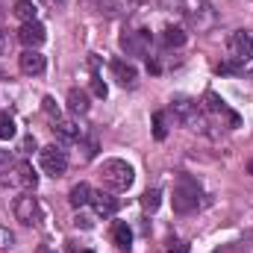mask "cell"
<instances>
[{
	"label": "cell",
	"mask_w": 253,
	"mask_h": 253,
	"mask_svg": "<svg viewBox=\"0 0 253 253\" xmlns=\"http://www.w3.org/2000/svg\"><path fill=\"white\" fill-rule=\"evenodd\" d=\"M132 180H135V171L124 159H106L100 165V183L109 191H126L132 186Z\"/></svg>",
	"instance_id": "1"
},
{
	"label": "cell",
	"mask_w": 253,
	"mask_h": 253,
	"mask_svg": "<svg viewBox=\"0 0 253 253\" xmlns=\"http://www.w3.org/2000/svg\"><path fill=\"white\" fill-rule=\"evenodd\" d=\"M227 50H230V62H236L242 71H248L253 65V33L251 30H236L227 42Z\"/></svg>",
	"instance_id": "2"
},
{
	"label": "cell",
	"mask_w": 253,
	"mask_h": 253,
	"mask_svg": "<svg viewBox=\"0 0 253 253\" xmlns=\"http://www.w3.org/2000/svg\"><path fill=\"white\" fill-rule=\"evenodd\" d=\"M39 159H42V171L47 177H62L68 171V153H65L59 144H47L39 150Z\"/></svg>",
	"instance_id": "3"
},
{
	"label": "cell",
	"mask_w": 253,
	"mask_h": 253,
	"mask_svg": "<svg viewBox=\"0 0 253 253\" xmlns=\"http://www.w3.org/2000/svg\"><path fill=\"white\" fill-rule=\"evenodd\" d=\"M200 206V189H197V183H191V180H183L177 189H174V212H180V215H189Z\"/></svg>",
	"instance_id": "4"
},
{
	"label": "cell",
	"mask_w": 253,
	"mask_h": 253,
	"mask_svg": "<svg viewBox=\"0 0 253 253\" xmlns=\"http://www.w3.org/2000/svg\"><path fill=\"white\" fill-rule=\"evenodd\" d=\"M186 15H189L191 27H197V30H209L212 24H215V9L206 3V0H189L186 3Z\"/></svg>",
	"instance_id": "5"
},
{
	"label": "cell",
	"mask_w": 253,
	"mask_h": 253,
	"mask_svg": "<svg viewBox=\"0 0 253 253\" xmlns=\"http://www.w3.org/2000/svg\"><path fill=\"white\" fill-rule=\"evenodd\" d=\"M12 212H15V218H18L24 227H33V224L39 221V200H36L33 194H21V197H15Z\"/></svg>",
	"instance_id": "6"
},
{
	"label": "cell",
	"mask_w": 253,
	"mask_h": 253,
	"mask_svg": "<svg viewBox=\"0 0 253 253\" xmlns=\"http://www.w3.org/2000/svg\"><path fill=\"white\" fill-rule=\"evenodd\" d=\"M44 39H47V30H44V24H39V21H27V24H21V30H18V42L24 44V47H39V44H44Z\"/></svg>",
	"instance_id": "7"
},
{
	"label": "cell",
	"mask_w": 253,
	"mask_h": 253,
	"mask_svg": "<svg viewBox=\"0 0 253 253\" xmlns=\"http://www.w3.org/2000/svg\"><path fill=\"white\" fill-rule=\"evenodd\" d=\"M121 47L126 50V56H144L147 47H150V33H147V30L124 33V36H121Z\"/></svg>",
	"instance_id": "8"
},
{
	"label": "cell",
	"mask_w": 253,
	"mask_h": 253,
	"mask_svg": "<svg viewBox=\"0 0 253 253\" xmlns=\"http://www.w3.org/2000/svg\"><path fill=\"white\" fill-rule=\"evenodd\" d=\"M171 112H174V118L180 124H194L197 121V100H191L186 94H177L171 100Z\"/></svg>",
	"instance_id": "9"
},
{
	"label": "cell",
	"mask_w": 253,
	"mask_h": 253,
	"mask_svg": "<svg viewBox=\"0 0 253 253\" xmlns=\"http://www.w3.org/2000/svg\"><path fill=\"white\" fill-rule=\"evenodd\" d=\"M18 65H21V71H24L27 77H42V74H44V68H47V59H44L39 50L27 47V50L18 56Z\"/></svg>",
	"instance_id": "10"
},
{
	"label": "cell",
	"mask_w": 253,
	"mask_h": 253,
	"mask_svg": "<svg viewBox=\"0 0 253 253\" xmlns=\"http://www.w3.org/2000/svg\"><path fill=\"white\" fill-rule=\"evenodd\" d=\"M109 71H112V77H115L124 88H132V85L138 83V71H135V65H129L126 59H112V62H109Z\"/></svg>",
	"instance_id": "11"
},
{
	"label": "cell",
	"mask_w": 253,
	"mask_h": 253,
	"mask_svg": "<svg viewBox=\"0 0 253 253\" xmlns=\"http://www.w3.org/2000/svg\"><path fill=\"white\" fill-rule=\"evenodd\" d=\"M206 109H209L212 115H224L233 126H239V115H236V112H230V109H227V103H224L215 91H209V94H206Z\"/></svg>",
	"instance_id": "12"
},
{
	"label": "cell",
	"mask_w": 253,
	"mask_h": 253,
	"mask_svg": "<svg viewBox=\"0 0 253 253\" xmlns=\"http://www.w3.org/2000/svg\"><path fill=\"white\" fill-rule=\"evenodd\" d=\"M91 203H94V209H97V215H103V218H112V215L118 212V200H115L112 194H103V191H94V194H91Z\"/></svg>",
	"instance_id": "13"
},
{
	"label": "cell",
	"mask_w": 253,
	"mask_h": 253,
	"mask_svg": "<svg viewBox=\"0 0 253 253\" xmlns=\"http://www.w3.org/2000/svg\"><path fill=\"white\" fill-rule=\"evenodd\" d=\"M53 132H56V138H62V141H80V138H83L80 126L74 124V121H68V118H56V121H53Z\"/></svg>",
	"instance_id": "14"
},
{
	"label": "cell",
	"mask_w": 253,
	"mask_h": 253,
	"mask_svg": "<svg viewBox=\"0 0 253 253\" xmlns=\"http://www.w3.org/2000/svg\"><path fill=\"white\" fill-rule=\"evenodd\" d=\"M15 183L24 186V189H36V186H39V174L33 171L30 162H18V165H15Z\"/></svg>",
	"instance_id": "15"
},
{
	"label": "cell",
	"mask_w": 253,
	"mask_h": 253,
	"mask_svg": "<svg viewBox=\"0 0 253 253\" xmlns=\"http://www.w3.org/2000/svg\"><path fill=\"white\" fill-rule=\"evenodd\" d=\"M112 242H115L121 251H129V248H132V230H129L126 221H115V224H112Z\"/></svg>",
	"instance_id": "16"
},
{
	"label": "cell",
	"mask_w": 253,
	"mask_h": 253,
	"mask_svg": "<svg viewBox=\"0 0 253 253\" xmlns=\"http://www.w3.org/2000/svg\"><path fill=\"white\" fill-rule=\"evenodd\" d=\"M91 194H94V191H91L88 183H77V186L71 189V194H68V200H71V206H74V209H83V206H88V203H91Z\"/></svg>",
	"instance_id": "17"
},
{
	"label": "cell",
	"mask_w": 253,
	"mask_h": 253,
	"mask_svg": "<svg viewBox=\"0 0 253 253\" xmlns=\"http://www.w3.org/2000/svg\"><path fill=\"white\" fill-rule=\"evenodd\" d=\"M68 109H71L74 115H85V112H88V94L80 91V88H71V91H68Z\"/></svg>",
	"instance_id": "18"
},
{
	"label": "cell",
	"mask_w": 253,
	"mask_h": 253,
	"mask_svg": "<svg viewBox=\"0 0 253 253\" xmlns=\"http://www.w3.org/2000/svg\"><path fill=\"white\" fill-rule=\"evenodd\" d=\"M162 44H165V47H183V44H186L183 27H165V30H162Z\"/></svg>",
	"instance_id": "19"
},
{
	"label": "cell",
	"mask_w": 253,
	"mask_h": 253,
	"mask_svg": "<svg viewBox=\"0 0 253 253\" xmlns=\"http://www.w3.org/2000/svg\"><path fill=\"white\" fill-rule=\"evenodd\" d=\"M15 15L27 24V21H36L39 9H36V3H33V0H15Z\"/></svg>",
	"instance_id": "20"
},
{
	"label": "cell",
	"mask_w": 253,
	"mask_h": 253,
	"mask_svg": "<svg viewBox=\"0 0 253 253\" xmlns=\"http://www.w3.org/2000/svg\"><path fill=\"white\" fill-rule=\"evenodd\" d=\"M159 203H162V191L159 189H147L141 194V209H144V212H156Z\"/></svg>",
	"instance_id": "21"
},
{
	"label": "cell",
	"mask_w": 253,
	"mask_h": 253,
	"mask_svg": "<svg viewBox=\"0 0 253 253\" xmlns=\"http://www.w3.org/2000/svg\"><path fill=\"white\" fill-rule=\"evenodd\" d=\"M18 129H15V118L9 112H0V138H12Z\"/></svg>",
	"instance_id": "22"
},
{
	"label": "cell",
	"mask_w": 253,
	"mask_h": 253,
	"mask_svg": "<svg viewBox=\"0 0 253 253\" xmlns=\"http://www.w3.org/2000/svg\"><path fill=\"white\" fill-rule=\"evenodd\" d=\"M168 135V126H165V112H156L153 115V138L156 141H162Z\"/></svg>",
	"instance_id": "23"
},
{
	"label": "cell",
	"mask_w": 253,
	"mask_h": 253,
	"mask_svg": "<svg viewBox=\"0 0 253 253\" xmlns=\"http://www.w3.org/2000/svg\"><path fill=\"white\" fill-rule=\"evenodd\" d=\"M91 91H94L97 97H106V94H109V88H106V83H103L100 74H91Z\"/></svg>",
	"instance_id": "24"
},
{
	"label": "cell",
	"mask_w": 253,
	"mask_h": 253,
	"mask_svg": "<svg viewBox=\"0 0 253 253\" xmlns=\"http://www.w3.org/2000/svg\"><path fill=\"white\" fill-rule=\"evenodd\" d=\"M42 106H44V112H47L53 121H56V118H62V112H59V106H56V100H53V97H44V100H42Z\"/></svg>",
	"instance_id": "25"
},
{
	"label": "cell",
	"mask_w": 253,
	"mask_h": 253,
	"mask_svg": "<svg viewBox=\"0 0 253 253\" xmlns=\"http://www.w3.org/2000/svg\"><path fill=\"white\" fill-rule=\"evenodd\" d=\"M12 245H15V236L9 233V227H3V224H0V251H9Z\"/></svg>",
	"instance_id": "26"
},
{
	"label": "cell",
	"mask_w": 253,
	"mask_h": 253,
	"mask_svg": "<svg viewBox=\"0 0 253 253\" xmlns=\"http://www.w3.org/2000/svg\"><path fill=\"white\" fill-rule=\"evenodd\" d=\"M74 224H77V227H83V230H91V227H94V221H91L88 215H83V212L74 218Z\"/></svg>",
	"instance_id": "27"
},
{
	"label": "cell",
	"mask_w": 253,
	"mask_h": 253,
	"mask_svg": "<svg viewBox=\"0 0 253 253\" xmlns=\"http://www.w3.org/2000/svg\"><path fill=\"white\" fill-rule=\"evenodd\" d=\"M6 50H9V33L0 30V53H6Z\"/></svg>",
	"instance_id": "28"
},
{
	"label": "cell",
	"mask_w": 253,
	"mask_h": 253,
	"mask_svg": "<svg viewBox=\"0 0 253 253\" xmlns=\"http://www.w3.org/2000/svg\"><path fill=\"white\" fill-rule=\"evenodd\" d=\"M171 253H189V245L186 242H174L171 245Z\"/></svg>",
	"instance_id": "29"
},
{
	"label": "cell",
	"mask_w": 253,
	"mask_h": 253,
	"mask_svg": "<svg viewBox=\"0 0 253 253\" xmlns=\"http://www.w3.org/2000/svg\"><path fill=\"white\" fill-rule=\"evenodd\" d=\"M9 159H12V150H0V168L9 165Z\"/></svg>",
	"instance_id": "30"
},
{
	"label": "cell",
	"mask_w": 253,
	"mask_h": 253,
	"mask_svg": "<svg viewBox=\"0 0 253 253\" xmlns=\"http://www.w3.org/2000/svg\"><path fill=\"white\" fill-rule=\"evenodd\" d=\"M36 253H56V248H50V245H39V251Z\"/></svg>",
	"instance_id": "31"
},
{
	"label": "cell",
	"mask_w": 253,
	"mask_h": 253,
	"mask_svg": "<svg viewBox=\"0 0 253 253\" xmlns=\"http://www.w3.org/2000/svg\"><path fill=\"white\" fill-rule=\"evenodd\" d=\"M47 3H50V6H56V9H62V6H65V0H47Z\"/></svg>",
	"instance_id": "32"
},
{
	"label": "cell",
	"mask_w": 253,
	"mask_h": 253,
	"mask_svg": "<svg viewBox=\"0 0 253 253\" xmlns=\"http://www.w3.org/2000/svg\"><path fill=\"white\" fill-rule=\"evenodd\" d=\"M248 171H251V174H253V162H251V165H248Z\"/></svg>",
	"instance_id": "33"
},
{
	"label": "cell",
	"mask_w": 253,
	"mask_h": 253,
	"mask_svg": "<svg viewBox=\"0 0 253 253\" xmlns=\"http://www.w3.org/2000/svg\"><path fill=\"white\" fill-rule=\"evenodd\" d=\"M215 253H221V251H215ZM224 253H233V251H224Z\"/></svg>",
	"instance_id": "34"
},
{
	"label": "cell",
	"mask_w": 253,
	"mask_h": 253,
	"mask_svg": "<svg viewBox=\"0 0 253 253\" xmlns=\"http://www.w3.org/2000/svg\"><path fill=\"white\" fill-rule=\"evenodd\" d=\"M80 253H94V251H80Z\"/></svg>",
	"instance_id": "35"
},
{
	"label": "cell",
	"mask_w": 253,
	"mask_h": 253,
	"mask_svg": "<svg viewBox=\"0 0 253 253\" xmlns=\"http://www.w3.org/2000/svg\"><path fill=\"white\" fill-rule=\"evenodd\" d=\"M94 3H100V0H94Z\"/></svg>",
	"instance_id": "36"
},
{
	"label": "cell",
	"mask_w": 253,
	"mask_h": 253,
	"mask_svg": "<svg viewBox=\"0 0 253 253\" xmlns=\"http://www.w3.org/2000/svg\"><path fill=\"white\" fill-rule=\"evenodd\" d=\"M0 77H3V74H0Z\"/></svg>",
	"instance_id": "37"
}]
</instances>
